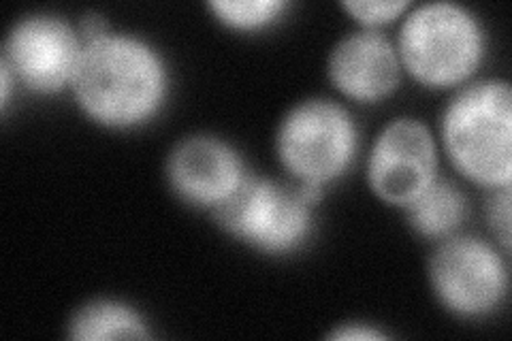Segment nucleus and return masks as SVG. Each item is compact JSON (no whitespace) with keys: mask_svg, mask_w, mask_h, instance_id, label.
Here are the masks:
<instances>
[{"mask_svg":"<svg viewBox=\"0 0 512 341\" xmlns=\"http://www.w3.org/2000/svg\"><path fill=\"white\" fill-rule=\"evenodd\" d=\"M412 5L408 0H346L342 9L367 30H378L404 18Z\"/></svg>","mask_w":512,"mask_h":341,"instance_id":"nucleus-14","label":"nucleus"},{"mask_svg":"<svg viewBox=\"0 0 512 341\" xmlns=\"http://www.w3.org/2000/svg\"><path fill=\"white\" fill-rule=\"evenodd\" d=\"M314 203L295 182L246 175L212 216L220 229L261 254H291L308 241L314 229Z\"/></svg>","mask_w":512,"mask_h":341,"instance_id":"nucleus-5","label":"nucleus"},{"mask_svg":"<svg viewBox=\"0 0 512 341\" xmlns=\"http://www.w3.org/2000/svg\"><path fill=\"white\" fill-rule=\"evenodd\" d=\"M506 252L474 235H451L429 258V286L446 312L463 320L495 314L510 288Z\"/></svg>","mask_w":512,"mask_h":341,"instance_id":"nucleus-6","label":"nucleus"},{"mask_svg":"<svg viewBox=\"0 0 512 341\" xmlns=\"http://www.w3.org/2000/svg\"><path fill=\"white\" fill-rule=\"evenodd\" d=\"M402 69L429 90L470 84L487 56V32L478 15L453 0L412 5L395 41Z\"/></svg>","mask_w":512,"mask_h":341,"instance_id":"nucleus-3","label":"nucleus"},{"mask_svg":"<svg viewBox=\"0 0 512 341\" xmlns=\"http://www.w3.org/2000/svg\"><path fill=\"white\" fill-rule=\"evenodd\" d=\"M440 139L451 165L487 190L512 182V88L506 79L470 81L444 107Z\"/></svg>","mask_w":512,"mask_h":341,"instance_id":"nucleus-2","label":"nucleus"},{"mask_svg":"<svg viewBox=\"0 0 512 341\" xmlns=\"http://www.w3.org/2000/svg\"><path fill=\"white\" fill-rule=\"evenodd\" d=\"M167 184L173 194L192 207L214 211L246 180L242 154L216 135H188L173 145L167 165Z\"/></svg>","mask_w":512,"mask_h":341,"instance_id":"nucleus-9","label":"nucleus"},{"mask_svg":"<svg viewBox=\"0 0 512 341\" xmlns=\"http://www.w3.org/2000/svg\"><path fill=\"white\" fill-rule=\"evenodd\" d=\"M329 339L335 341H376V339H387L389 335L380 331L374 324H367V322H344L338 324L329 335Z\"/></svg>","mask_w":512,"mask_h":341,"instance_id":"nucleus-16","label":"nucleus"},{"mask_svg":"<svg viewBox=\"0 0 512 341\" xmlns=\"http://www.w3.org/2000/svg\"><path fill=\"white\" fill-rule=\"evenodd\" d=\"M84 39L79 28L52 13L20 18L7 32L0 62L35 94L71 90Z\"/></svg>","mask_w":512,"mask_h":341,"instance_id":"nucleus-7","label":"nucleus"},{"mask_svg":"<svg viewBox=\"0 0 512 341\" xmlns=\"http://www.w3.org/2000/svg\"><path fill=\"white\" fill-rule=\"evenodd\" d=\"M214 18L235 32H261L282 20L286 0H212L207 3Z\"/></svg>","mask_w":512,"mask_h":341,"instance_id":"nucleus-13","label":"nucleus"},{"mask_svg":"<svg viewBox=\"0 0 512 341\" xmlns=\"http://www.w3.org/2000/svg\"><path fill=\"white\" fill-rule=\"evenodd\" d=\"M440 154L431 128L410 116L382 126L367 156L365 175L374 197L406 207L438 180Z\"/></svg>","mask_w":512,"mask_h":341,"instance_id":"nucleus-8","label":"nucleus"},{"mask_svg":"<svg viewBox=\"0 0 512 341\" xmlns=\"http://www.w3.org/2000/svg\"><path fill=\"white\" fill-rule=\"evenodd\" d=\"M410 229L425 239H446L468 218V199L457 184L438 180L404 207Z\"/></svg>","mask_w":512,"mask_h":341,"instance_id":"nucleus-12","label":"nucleus"},{"mask_svg":"<svg viewBox=\"0 0 512 341\" xmlns=\"http://www.w3.org/2000/svg\"><path fill=\"white\" fill-rule=\"evenodd\" d=\"M67 335L75 341L150 339V324L137 307L118 299H94L71 314Z\"/></svg>","mask_w":512,"mask_h":341,"instance_id":"nucleus-11","label":"nucleus"},{"mask_svg":"<svg viewBox=\"0 0 512 341\" xmlns=\"http://www.w3.org/2000/svg\"><path fill=\"white\" fill-rule=\"evenodd\" d=\"M510 186L489 190V199L485 203V218L491 229V235L495 237L498 248L510 254Z\"/></svg>","mask_w":512,"mask_h":341,"instance_id":"nucleus-15","label":"nucleus"},{"mask_svg":"<svg viewBox=\"0 0 512 341\" xmlns=\"http://www.w3.org/2000/svg\"><path fill=\"white\" fill-rule=\"evenodd\" d=\"M169 64L154 43L139 35L107 30L84 41L71 84L84 116L107 131H135L167 105Z\"/></svg>","mask_w":512,"mask_h":341,"instance_id":"nucleus-1","label":"nucleus"},{"mask_svg":"<svg viewBox=\"0 0 512 341\" xmlns=\"http://www.w3.org/2000/svg\"><path fill=\"white\" fill-rule=\"evenodd\" d=\"M402 62L395 43L380 30H355L333 45L327 60L329 81L355 103H380L402 84Z\"/></svg>","mask_w":512,"mask_h":341,"instance_id":"nucleus-10","label":"nucleus"},{"mask_svg":"<svg viewBox=\"0 0 512 341\" xmlns=\"http://www.w3.org/2000/svg\"><path fill=\"white\" fill-rule=\"evenodd\" d=\"M359 128L338 101L314 96L284 113L276 131V156L295 184L325 188L352 169Z\"/></svg>","mask_w":512,"mask_h":341,"instance_id":"nucleus-4","label":"nucleus"}]
</instances>
